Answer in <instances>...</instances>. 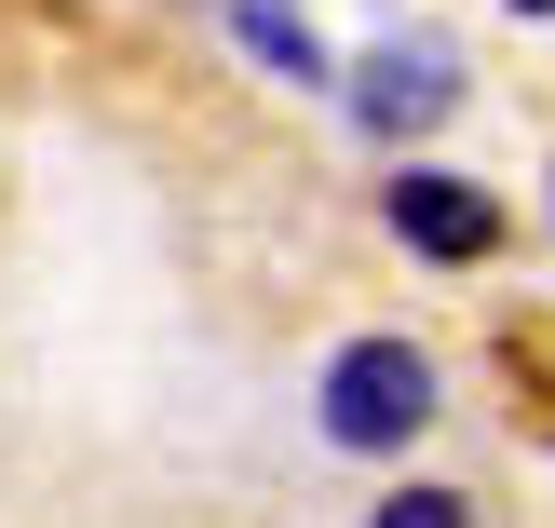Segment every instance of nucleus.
Returning a JSON list of instances; mask_svg holds the SVG:
<instances>
[{"mask_svg":"<svg viewBox=\"0 0 555 528\" xmlns=\"http://www.w3.org/2000/svg\"><path fill=\"white\" fill-rule=\"evenodd\" d=\"M312 421H325V448L393 461L406 434L434 421V352H421V339H339L325 379H312Z\"/></svg>","mask_w":555,"mask_h":528,"instance_id":"f257e3e1","label":"nucleus"},{"mask_svg":"<svg viewBox=\"0 0 555 528\" xmlns=\"http://www.w3.org/2000/svg\"><path fill=\"white\" fill-rule=\"evenodd\" d=\"M393 244L434 258V271H475L488 244H502V204H488L475 177H448V163H406L393 177Z\"/></svg>","mask_w":555,"mask_h":528,"instance_id":"f03ea898","label":"nucleus"},{"mask_svg":"<svg viewBox=\"0 0 555 528\" xmlns=\"http://www.w3.org/2000/svg\"><path fill=\"white\" fill-rule=\"evenodd\" d=\"M461 108V54L448 41H379L366 68H352V123L366 136H421V123H448Z\"/></svg>","mask_w":555,"mask_h":528,"instance_id":"7ed1b4c3","label":"nucleus"},{"mask_svg":"<svg viewBox=\"0 0 555 528\" xmlns=\"http://www.w3.org/2000/svg\"><path fill=\"white\" fill-rule=\"evenodd\" d=\"M231 27H244V54H258V68H285V81H339V54H325L312 14H285V0H231Z\"/></svg>","mask_w":555,"mask_h":528,"instance_id":"20e7f679","label":"nucleus"},{"mask_svg":"<svg viewBox=\"0 0 555 528\" xmlns=\"http://www.w3.org/2000/svg\"><path fill=\"white\" fill-rule=\"evenodd\" d=\"M366 528H475V502H461V488H393Z\"/></svg>","mask_w":555,"mask_h":528,"instance_id":"39448f33","label":"nucleus"},{"mask_svg":"<svg viewBox=\"0 0 555 528\" xmlns=\"http://www.w3.org/2000/svg\"><path fill=\"white\" fill-rule=\"evenodd\" d=\"M515 14H555V0H515Z\"/></svg>","mask_w":555,"mask_h":528,"instance_id":"423d86ee","label":"nucleus"}]
</instances>
